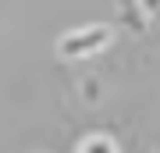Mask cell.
Wrapping results in <instances>:
<instances>
[{"mask_svg": "<svg viewBox=\"0 0 160 153\" xmlns=\"http://www.w3.org/2000/svg\"><path fill=\"white\" fill-rule=\"evenodd\" d=\"M107 43H110V25H82L57 39V57L61 61H86V57L100 54Z\"/></svg>", "mask_w": 160, "mask_h": 153, "instance_id": "1", "label": "cell"}, {"mask_svg": "<svg viewBox=\"0 0 160 153\" xmlns=\"http://www.w3.org/2000/svg\"><path fill=\"white\" fill-rule=\"evenodd\" d=\"M78 153H118V146L107 135H89V139L78 142Z\"/></svg>", "mask_w": 160, "mask_h": 153, "instance_id": "2", "label": "cell"}, {"mask_svg": "<svg viewBox=\"0 0 160 153\" xmlns=\"http://www.w3.org/2000/svg\"><path fill=\"white\" fill-rule=\"evenodd\" d=\"M139 11H146V14H160V0H139Z\"/></svg>", "mask_w": 160, "mask_h": 153, "instance_id": "3", "label": "cell"}]
</instances>
